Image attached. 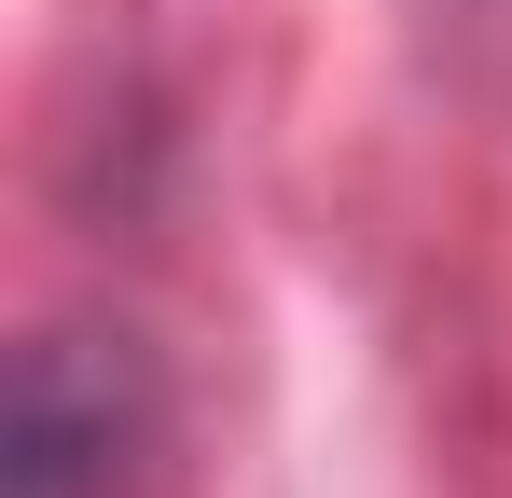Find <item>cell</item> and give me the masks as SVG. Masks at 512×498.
<instances>
[{"mask_svg":"<svg viewBox=\"0 0 512 498\" xmlns=\"http://www.w3.org/2000/svg\"><path fill=\"white\" fill-rule=\"evenodd\" d=\"M153 443V360L125 332H28L14 346V402H0V498H125Z\"/></svg>","mask_w":512,"mask_h":498,"instance_id":"cell-1","label":"cell"},{"mask_svg":"<svg viewBox=\"0 0 512 498\" xmlns=\"http://www.w3.org/2000/svg\"><path fill=\"white\" fill-rule=\"evenodd\" d=\"M416 28H429V56H443V83L512 125V0H416Z\"/></svg>","mask_w":512,"mask_h":498,"instance_id":"cell-2","label":"cell"}]
</instances>
